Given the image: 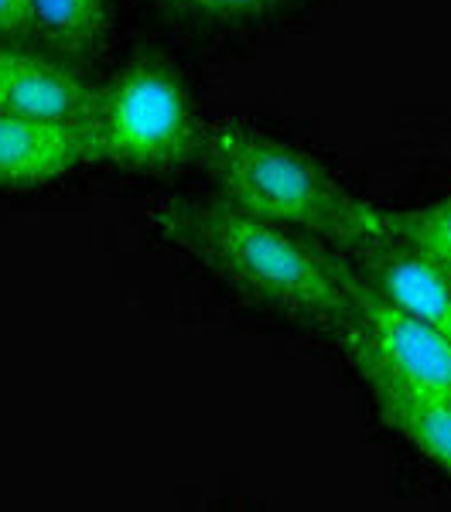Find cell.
<instances>
[{
	"instance_id": "obj_3",
	"label": "cell",
	"mask_w": 451,
	"mask_h": 512,
	"mask_svg": "<svg viewBox=\"0 0 451 512\" xmlns=\"http://www.w3.org/2000/svg\"><path fill=\"white\" fill-rule=\"evenodd\" d=\"M205 120L199 89L164 45H120L89 76L86 134L89 168L134 178H164L199 158Z\"/></svg>"
},
{
	"instance_id": "obj_2",
	"label": "cell",
	"mask_w": 451,
	"mask_h": 512,
	"mask_svg": "<svg viewBox=\"0 0 451 512\" xmlns=\"http://www.w3.org/2000/svg\"><path fill=\"white\" fill-rule=\"evenodd\" d=\"M195 164L216 198L298 229L349 260L393 239L390 212L352 192L301 140L260 120H209Z\"/></svg>"
},
{
	"instance_id": "obj_11",
	"label": "cell",
	"mask_w": 451,
	"mask_h": 512,
	"mask_svg": "<svg viewBox=\"0 0 451 512\" xmlns=\"http://www.w3.org/2000/svg\"><path fill=\"white\" fill-rule=\"evenodd\" d=\"M390 233L451 277V195L414 212H390Z\"/></svg>"
},
{
	"instance_id": "obj_1",
	"label": "cell",
	"mask_w": 451,
	"mask_h": 512,
	"mask_svg": "<svg viewBox=\"0 0 451 512\" xmlns=\"http://www.w3.org/2000/svg\"><path fill=\"white\" fill-rule=\"evenodd\" d=\"M147 226L219 291L298 332L332 335L363 280L339 250L223 198H164Z\"/></svg>"
},
{
	"instance_id": "obj_9",
	"label": "cell",
	"mask_w": 451,
	"mask_h": 512,
	"mask_svg": "<svg viewBox=\"0 0 451 512\" xmlns=\"http://www.w3.org/2000/svg\"><path fill=\"white\" fill-rule=\"evenodd\" d=\"M352 267L397 308L451 342V277L441 274L428 256L410 250L400 239H387L352 256Z\"/></svg>"
},
{
	"instance_id": "obj_8",
	"label": "cell",
	"mask_w": 451,
	"mask_h": 512,
	"mask_svg": "<svg viewBox=\"0 0 451 512\" xmlns=\"http://www.w3.org/2000/svg\"><path fill=\"white\" fill-rule=\"evenodd\" d=\"M127 0H28L31 41L82 72H96L120 48Z\"/></svg>"
},
{
	"instance_id": "obj_12",
	"label": "cell",
	"mask_w": 451,
	"mask_h": 512,
	"mask_svg": "<svg viewBox=\"0 0 451 512\" xmlns=\"http://www.w3.org/2000/svg\"><path fill=\"white\" fill-rule=\"evenodd\" d=\"M0 41H31L28 0H0Z\"/></svg>"
},
{
	"instance_id": "obj_10",
	"label": "cell",
	"mask_w": 451,
	"mask_h": 512,
	"mask_svg": "<svg viewBox=\"0 0 451 512\" xmlns=\"http://www.w3.org/2000/svg\"><path fill=\"white\" fill-rule=\"evenodd\" d=\"M393 434L451 478V403L448 400H373Z\"/></svg>"
},
{
	"instance_id": "obj_6",
	"label": "cell",
	"mask_w": 451,
	"mask_h": 512,
	"mask_svg": "<svg viewBox=\"0 0 451 512\" xmlns=\"http://www.w3.org/2000/svg\"><path fill=\"white\" fill-rule=\"evenodd\" d=\"M89 76L35 41H0V110L18 117L82 127Z\"/></svg>"
},
{
	"instance_id": "obj_7",
	"label": "cell",
	"mask_w": 451,
	"mask_h": 512,
	"mask_svg": "<svg viewBox=\"0 0 451 512\" xmlns=\"http://www.w3.org/2000/svg\"><path fill=\"white\" fill-rule=\"evenodd\" d=\"M89 168L86 134L0 110V195H41Z\"/></svg>"
},
{
	"instance_id": "obj_4",
	"label": "cell",
	"mask_w": 451,
	"mask_h": 512,
	"mask_svg": "<svg viewBox=\"0 0 451 512\" xmlns=\"http://www.w3.org/2000/svg\"><path fill=\"white\" fill-rule=\"evenodd\" d=\"M332 338L373 400L451 403V342L397 308L366 277Z\"/></svg>"
},
{
	"instance_id": "obj_5",
	"label": "cell",
	"mask_w": 451,
	"mask_h": 512,
	"mask_svg": "<svg viewBox=\"0 0 451 512\" xmlns=\"http://www.w3.org/2000/svg\"><path fill=\"white\" fill-rule=\"evenodd\" d=\"M168 35L202 48H243L291 28L311 0H127Z\"/></svg>"
}]
</instances>
